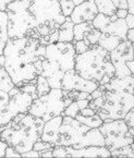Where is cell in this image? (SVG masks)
<instances>
[{"label":"cell","instance_id":"1","mask_svg":"<svg viewBox=\"0 0 134 158\" xmlns=\"http://www.w3.org/2000/svg\"><path fill=\"white\" fill-rule=\"evenodd\" d=\"M45 51L46 46L38 38L24 36L8 40L3 49L5 69L14 85L20 87L40 74Z\"/></svg>","mask_w":134,"mask_h":158},{"label":"cell","instance_id":"2","mask_svg":"<svg viewBox=\"0 0 134 158\" xmlns=\"http://www.w3.org/2000/svg\"><path fill=\"white\" fill-rule=\"evenodd\" d=\"M75 56L72 43L56 42L46 46L40 75L46 77L51 89H61L65 73L74 69Z\"/></svg>","mask_w":134,"mask_h":158},{"label":"cell","instance_id":"3","mask_svg":"<svg viewBox=\"0 0 134 158\" xmlns=\"http://www.w3.org/2000/svg\"><path fill=\"white\" fill-rule=\"evenodd\" d=\"M74 70L82 77L98 85L108 83L115 77V67L110 60V52L98 45L75 56Z\"/></svg>","mask_w":134,"mask_h":158},{"label":"cell","instance_id":"4","mask_svg":"<svg viewBox=\"0 0 134 158\" xmlns=\"http://www.w3.org/2000/svg\"><path fill=\"white\" fill-rule=\"evenodd\" d=\"M44 121L38 117L26 114L18 122L10 121L0 128V139L5 141L8 146L13 147L20 154L33 149L35 142L40 139Z\"/></svg>","mask_w":134,"mask_h":158},{"label":"cell","instance_id":"5","mask_svg":"<svg viewBox=\"0 0 134 158\" xmlns=\"http://www.w3.org/2000/svg\"><path fill=\"white\" fill-rule=\"evenodd\" d=\"M103 87V85H100ZM104 89L102 96L90 100L88 107L94 109L103 121L123 119L134 107V95L129 92Z\"/></svg>","mask_w":134,"mask_h":158},{"label":"cell","instance_id":"6","mask_svg":"<svg viewBox=\"0 0 134 158\" xmlns=\"http://www.w3.org/2000/svg\"><path fill=\"white\" fill-rule=\"evenodd\" d=\"M28 9L36 21L38 40L52 34L65 20L59 0H30Z\"/></svg>","mask_w":134,"mask_h":158},{"label":"cell","instance_id":"7","mask_svg":"<svg viewBox=\"0 0 134 158\" xmlns=\"http://www.w3.org/2000/svg\"><path fill=\"white\" fill-rule=\"evenodd\" d=\"M30 0H18L11 1L7 6L8 15V36L10 40L31 36L38 38L35 32L36 21L30 12Z\"/></svg>","mask_w":134,"mask_h":158},{"label":"cell","instance_id":"8","mask_svg":"<svg viewBox=\"0 0 134 158\" xmlns=\"http://www.w3.org/2000/svg\"><path fill=\"white\" fill-rule=\"evenodd\" d=\"M65 102L61 89H51L50 92L35 98L31 105L28 114L42 119L44 122L53 117L62 114L65 110Z\"/></svg>","mask_w":134,"mask_h":158},{"label":"cell","instance_id":"9","mask_svg":"<svg viewBox=\"0 0 134 158\" xmlns=\"http://www.w3.org/2000/svg\"><path fill=\"white\" fill-rule=\"evenodd\" d=\"M98 129L104 136L105 146L110 152L133 143V135L123 119L106 120Z\"/></svg>","mask_w":134,"mask_h":158},{"label":"cell","instance_id":"10","mask_svg":"<svg viewBox=\"0 0 134 158\" xmlns=\"http://www.w3.org/2000/svg\"><path fill=\"white\" fill-rule=\"evenodd\" d=\"M88 130H90V127L81 123L75 118H72L70 116H63L62 123L59 128V132L53 143V147L76 146L77 144H80V142L83 139L84 134Z\"/></svg>","mask_w":134,"mask_h":158},{"label":"cell","instance_id":"11","mask_svg":"<svg viewBox=\"0 0 134 158\" xmlns=\"http://www.w3.org/2000/svg\"><path fill=\"white\" fill-rule=\"evenodd\" d=\"M52 157H111V153L106 146H84L81 148H73L72 146H55L52 149Z\"/></svg>","mask_w":134,"mask_h":158},{"label":"cell","instance_id":"12","mask_svg":"<svg viewBox=\"0 0 134 158\" xmlns=\"http://www.w3.org/2000/svg\"><path fill=\"white\" fill-rule=\"evenodd\" d=\"M98 84L90 80L82 77L74 69L68 70L65 73L61 82V89H75V91H82L86 93H92L93 91L98 87Z\"/></svg>","mask_w":134,"mask_h":158},{"label":"cell","instance_id":"13","mask_svg":"<svg viewBox=\"0 0 134 158\" xmlns=\"http://www.w3.org/2000/svg\"><path fill=\"white\" fill-rule=\"evenodd\" d=\"M9 96L10 112L13 118L19 114H28L31 105L34 100L32 96L22 92L18 86H14L9 92Z\"/></svg>","mask_w":134,"mask_h":158},{"label":"cell","instance_id":"14","mask_svg":"<svg viewBox=\"0 0 134 158\" xmlns=\"http://www.w3.org/2000/svg\"><path fill=\"white\" fill-rule=\"evenodd\" d=\"M97 13L98 10L95 5V0H85L84 2L74 7L72 13L70 14V19L74 24H79L82 22L93 21Z\"/></svg>","mask_w":134,"mask_h":158},{"label":"cell","instance_id":"15","mask_svg":"<svg viewBox=\"0 0 134 158\" xmlns=\"http://www.w3.org/2000/svg\"><path fill=\"white\" fill-rule=\"evenodd\" d=\"M62 117L63 116H57L53 118L49 119L46 121L43 127L42 135H40V139L46 141V142L50 143L53 146V143L56 141V137L58 135L59 128H60L61 123H62Z\"/></svg>","mask_w":134,"mask_h":158},{"label":"cell","instance_id":"16","mask_svg":"<svg viewBox=\"0 0 134 158\" xmlns=\"http://www.w3.org/2000/svg\"><path fill=\"white\" fill-rule=\"evenodd\" d=\"M128 25L124 19L117 18L116 14L111 15V21L107 24V26L102 31V33L108 35H115L118 36L122 40H127V32H128Z\"/></svg>","mask_w":134,"mask_h":158},{"label":"cell","instance_id":"17","mask_svg":"<svg viewBox=\"0 0 134 158\" xmlns=\"http://www.w3.org/2000/svg\"><path fill=\"white\" fill-rule=\"evenodd\" d=\"M105 89L109 91H121V92H129L134 95V75L125 77L122 79L113 77L108 83L103 85Z\"/></svg>","mask_w":134,"mask_h":158},{"label":"cell","instance_id":"18","mask_svg":"<svg viewBox=\"0 0 134 158\" xmlns=\"http://www.w3.org/2000/svg\"><path fill=\"white\" fill-rule=\"evenodd\" d=\"M74 118L77 121H80L81 123L90 127V129L99 128L103 124V122H104V121L102 120V118L96 114V111H95L94 109H92L90 107H86V108L81 109L75 114Z\"/></svg>","mask_w":134,"mask_h":158},{"label":"cell","instance_id":"19","mask_svg":"<svg viewBox=\"0 0 134 158\" xmlns=\"http://www.w3.org/2000/svg\"><path fill=\"white\" fill-rule=\"evenodd\" d=\"M84 146H105V139L99 129L94 128L88 130L84 134L83 139L80 142V144L74 146L73 148H81Z\"/></svg>","mask_w":134,"mask_h":158},{"label":"cell","instance_id":"20","mask_svg":"<svg viewBox=\"0 0 134 158\" xmlns=\"http://www.w3.org/2000/svg\"><path fill=\"white\" fill-rule=\"evenodd\" d=\"M9 93L0 89V128L5 127L13 119L10 112Z\"/></svg>","mask_w":134,"mask_h":158},{"label":"cell","instance_id":"21","mask_svg":"<svg viewBox=\"0 0 134 158\" xmlns=\"http://www.w3.org/2000/svg\"><path fill=\"white\" fill-rule=\"evenodd\" d=\"M73 26L74 23L71 21L70 16H65V20L58 28V42L72 43L74 38L73 34Z\"/></svg>","mask_w":134,"mask_h":158},{"label":"cell","instance_id":"22","mask_svg":"<svg viewBox=\"0 0 134 158\" xmlns=\"http://www.w3.org/2000/svg\"><path fill=\"white\" fill-rule=\"evenodd\" d=\"M62 94H63V102H65V106H69L72 102H75V100H80V99H88L92 100L90 93H86V92H82V91H75V89H62Z\"/></svg>","mask_w":134,"mask_h":158},{"label":"cell","instance_id":"23","mask_svg":"<svg viewBox=\"0 0 134 158\" xmlns=\"http://www.w3.org/2000/svg\"><path fill=\"white\" fill-rule=\"evenodd\" d=\"M8 40V15L6 11H0V56L3 55V49Z\"/></svg>","mask_w":134,"mask_h":158},{"label":"cell","instance_id":"24","mask_svg":"<svg viewBox=\"0 0 134 158\" xmlns=\"http://www.w3.org/2000/svg\"><path fill=\"white\" fill-rule=\"evenodd\" d=\"M122 42L120 37L118 36H115V35H108L102 33L99 38V42H98V46H100L102 48L106 49L107 51H112L113 49L116 48L120 43Z\"/></svg>","mask_w":134,"mask_h":158},{"label":"cell","instance_id":"25","mask_svg":"<svg viewBox=\"0 0 134 158\" xmlns=\"http://www.w3.org/2000/svg\"><path fill=\"white\" fill-rule=\"evenodd\" d=\"M88 104H90V100L88 99H80V100H75V102H72L69 106L65 108L63 110V114L65 116H70L72 118L75 117V114L80 111L83 108L88 107Z\"/></svg>","mask_w":134,"mask_h":158},{"label":"cell","instance_id":"26","mask_svg":"<svg viewBox=\"0 0 134 158\" xmlns=\"http://www.w3.org/2000/svg\"><path fill=\"white\" fill-rule=\"evenodd\" d=\"M95 5L97 7L98 13H103L105 15L116 14L117 8L113 5L112 0H95Z\"/></svg>","mask_w":134,"mask_h":158},{"label":"cell","instance_id":"27","mask_svg":"<svg viewBox=\"0 0 134 158\" xmlns=\"http://www.w3.org/2000/svg\"><path fill=\"white\" fill-rule=\"evenodd\" d=\"M94 27L92 24V21H87V22H82L79 24H74L73 26V34H74V38L73 40H82L84 38V36L86 35V33L88 31H90Z\"/></svg>","mask_w":134,"mask_h":158},{"label":"cell","instance_id":"28","mask_svg":"<svg viewBox=\"0 0 134 158\" xmlns=\"http://www.w3.org/2000/svg\"><path fill=\"white\" fill-rule=\"evenodd\" d=\"M14 86L15 85L12 82L9 73L7 72V70L5 69V67H1L0 68V89L9 93Z\"/></svg>","mask_w":134,"mask_h":158},{"label":"cell","instance_id":"29","mask_svg":"<svg viewBox=\"0 0 134 158\" xmlns=\"http://www.w3.org/2000/svg\"><path fill=\"white\" fill-rule=\"evenodd\" d=\"M36 89H37V95H38V97L49 93L51 89L47 79L40 74L36 77Z\"/></svg>","mask_w":134,"mask_h":158},{"label":"cell","instance_id":"30","mask_svg":"<svg viewBox=\"0 0 134 158\" xmlns=\"http://www.w3.org/2000/svg\"><path fill=\"white\" fill-rule=\"evenodd\" d=\"M100 35H102V32L96 28L93 27L90 31H88L86 33V35L84 36V38L82 40L86 43L88 46H94V45H98V42H99Z\"/></svg>","mask_w":134,"mask_h":158},{"label":"cell","instance_id":"31","mask_svg":"<svg viewBox=\"0 0 134 158\" xmlns=\"http://www.w3.org/2000/svg\"><path fill=\"white\" fill-rule=\"evenodd\" d=\"M111 157H134V152L132 149L131 145L121 146L115 151L110 152Z\"/></svg>","mask_w":134,"mask_h":158},{"label":"cell","instance_id":"32","mask_svg":"<svg viewBox=\"0 0 134 158\" xmlns=\"http://www.w3.org/2000/svg\"><path fill=\"white\" fill-rule=\"evenodd\" d=\"M59 3H60L61 11H62L63 15L70 16V14L72 13L74 7H75L73 3V0H59Z\"/></svg>","mask_w":134,"mask_h":158},{"label":"cell","instance_id":"33","mask_svg":"<svg viewBox=\"0 0 134 158\" xmlns=\"http://www.w3.org/2000/svg\"><path fill=\"white\" fill-rule=\"evenodd\" d=\"M123 120L125 121V123L129 127V131L132 135H134V107L128 112L124 116Z\"/></svg>","mask_w":134,"mask_h":158},{"label":"cell","instance_id":"34","mask_svg":"<svg viewBox=\"0 0 134 158\" xmlns=\"http://www.w3.org/2000/svg\"><path fill=\"white\" fill-rule=\"evenodd\" d=\"M72 44H73V46H74L76 55L82 54V52H84V51L88 50V49L90 48V46H88L84 40H73Z\"/></svg>","mask_w":134,"mask_h":158},{"label":"cell","instance_id":"35","mask_svg":"<svg viewBox=\"0 0 134 158\" xmlns=\"http://www.w3.org/2000/svg\"><path fill=\"white\" fill-rule=\"evenodd\" d=\"M51 147H53V146L50 143L46 142V141H43V139H40L38 141L35 142L34 146H33V149H35V151H37V152H42V151H45V149L51 148Z\"/></svg>","mask_w":134,"mask_h":158},{"label":"cell","instance_id":"36","mask_svg":"<svg viewBox=\"0 0 134 158\" xmlns=\"http://www.w3.org/2000/svg\"><path fill=\"white\" fill-rule=\"evenodd\" d=\"M5 157H21V154L19 153L18 151H15V149L13 148V147L11 146H8L7 148H6V153H5Z\"/></svg>","mask_w":134,"mask_h":158},{"label":"cell","instance_id":"37","mask_svg":"<svg viewBox=\"0 0 134 158\" xmlns=\"http://www.w3.org/2000/svg\"><path fill=\"white\" fill-rule=\"evenodd\" d=\"M21 157H40V152L35 151V149H31V151L21 154Z\"/></svg>","mask_w":134,"mask_h":158},{"label":"cell","instance_id":"38","mask_svg":"<svg viewBox=\"0 0 134 158\" xmlns=\"http://www.w3.org/2000/svg\"><path fill=\"white\" fill-rule=\"evenodd\" d=\"M125 22H127L128 28H134V14L128 13V15L125 16Z\"/></svg>","mask_w":134,"mask_h":158},{"label":"cell","instance_id":"39","mask_svg":"<svg viewBox=\"0 0 134 158\" xmlns=\"http://www.w3.org/2000/svg\"><path fill=\"white\" fill-rule=\"evenodd\" d=\"M129 11L127 9H117L116 11V15L117 18H120V19H125V16L128 15Z\"/></svg>","mask_w":134,"mask_h":158},{"label":"cell","instance_id":"40","mask_svg":"<svg viewBox=\"0 0 134 158\" xmlns=\"http://www.w3.org/2000/svg\"><path fill=\"white\" fill-rule=\"evenodd\" d=\"M52 149L53 147H51V148H48V149H45V151H42L40 152V157H45V158H50L52 157Z\"/></svg>","mask_w":134,"mask_h":158},{"label":"cell","instance_id":"41","mask_svg":"<svg viewBox=\"0 0 134 158\" xmlns=\"http://www.w3.org/2000/svg\"><path fill=\"white\" fill-rule=\"evenodd\" d=\"M8 147V144L2 141V139H0V157H5V153H6V148Z\"/></svg>","mask_w":134,"mask_h":158},{"label":"cell","instance_id":"42","mask_svg":"<svg viewBox=\"0 0 134 158\" xmlns=\"http://www.w3.org/2000/svg\"><path fill=\"white\" fill-rule=\"evenodd\" d=\"M127 40L131 43H134V28H129V30H128Z\"/></svg>","mask_w":134,"mask_h":158},{"label":"cell","instance_id":"43","mask_svg":"<svg viewBox=\"0 0 134 158\" xmlns=\"http://www.w3.org/2000/svg\"><path fill=\"white\" fill-rule=\"evenodd\" d=\"M12 0H0V11H6L7 6L11 2Z\"/></svg>","mask_w":134,"mask_h":158},{"label":"cell","instance_id":"44","mask_svg":"<svg viewBox=\"0 0 134 158\" xmlns=\"http://www.w3.org/2000/svg\"><path fill=\"white\" fill-rule=\"evenodd\" d=\"M128 3V11L129 13L134 14V0H127Z\"/></svg>","mask_w":134,"mask_h":158},{"label":"cell","instance_id":"45","mask_svg":"<svg viewBox=\"0 0 134 158\" xmlns=\"http://www.w3.org/2000/svg\"><path fill=\"white\" fill-rule=\"evenodd\" d=\"M127 65H128V68L130 69V71H131V73H132V75H134V59L133 60H130V61H127Z\"/></svg>","mask_w":134,"mask_h":158},{"label":"cell","instance_id":"46","mask_svg":"<svg viewBox=\"0 0 134 158\" xmlns=\"http://www.w3.org/2000/svg\"><path fill=\"white\" fill-rule=\"evenodd\" d=\"M85 0H73V3H74V6H77V5H80V3H82V2H84Z\"/></svg>","mask_w":134,"mask_h":158},{"label":"cell","instance_id":"47","mask_svg":"<svg viewBox=\"0 0 134 158\" xmlns=\"http://www.w3.org/2000/svg\"><path fill=\"white\" fill-rule=\"evenodd\" d=\"M132 46H133V54H134V43H132Z\"/></svg>","mask_w":134,"mask_h":158},{"label":"cell","instance_id":"48","mask_svg":"<svg viewBox=\"0 0 134 158\" xmlns=\"http://www.w3.org/2000/svg\"><path fill=\"white\" fill-rule=\"evenodd\" d=\"M12 1H18V0H12Z\"/></svg>","mask_w":134,"mask_h":158}]
</instances>
